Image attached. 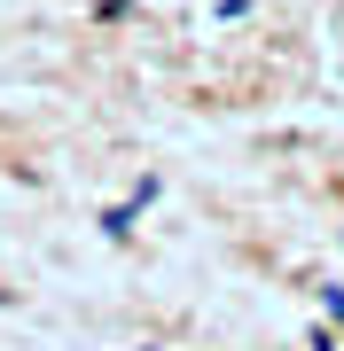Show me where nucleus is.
I'll use <instances>...</instances> for the list:
<instances>
[{
	"mask_svg": "<svg viewBox=\"0 0 344 351\" xmlns=\"http://www.w3.org/2000/svg\"><path fill=\"white\" fill-rule=\"evenodd\" d=\"M0 304H8V297H0Z\"/></svg>",
	"mask_w": 344,
	"mask_h": 351,
	"instance_id": "f257e3e1",
	"label": "nucleus"
}]
</instances>
